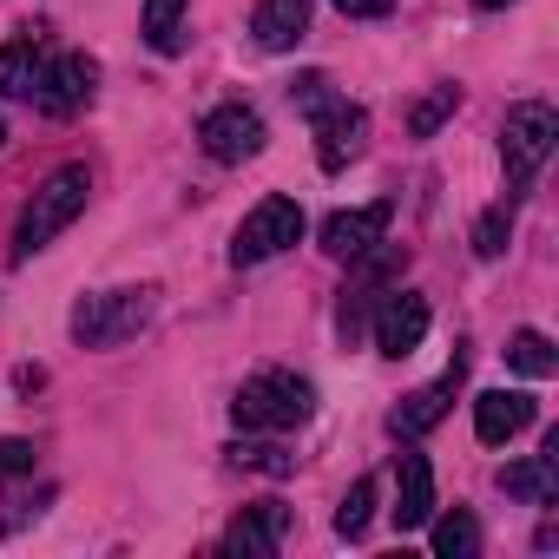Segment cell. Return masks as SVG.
I'll list each match as a JSON object with an SVG mask.
<instances>
[{
	"mask_svg": "<svg viewBox=\"0 0 559 559\" xmlns=\"http://www.w3.org/2000/svg\"><path fill=\"white\" fill-rule=\"evenodd\" d=\"M86 198H93V178H86V165H60L34 198H27V211H21V224H14V263H27L34 250H47L80 211H86Z\"/></svg>",
	"mask_w": 559,
	"mask_h": 559,
	"instance_id": "1",
	"label": "cell"
},
{
	"mask_svg": "<svg viewBox=\"0 0 559 559\" xmlns=\"http://www.w3.org/2000/svg\"><path fill=\"white\" fill-rule=\"evenodd\" d=\"M310 408H317L310 382H304V376H284V369L250 376V382L237 389V402H230L237 428H257V435H290V428L310 421Z\"/></svg>",
	"mask_w": 559,
	"mask_h": 559,
	"instance_id": "2",
	"label": "cell"
},
{
	"mask_svg": "<svg viewBox=\"0 0 559 559\" xmlns=\"http://www.w3.org/2000/svg\"><path fill=\"white\" fill-rule=\"evenodd\" d=\"M152 304H158L152 284H139V290H99V297H86L73 310V343L80 349H119L126 336H139L152 323Z\"/></svg>",
	"mask_w": 559,
	"mask_h": 559,
	"instance_id": "3",
	"label": "cell"
},
{
	"mask_svg": "<svg viewBox=\"0 0 559 559\" xmlns=\"http://www.w3.org/2000/svg\"><path fill=\"white\" fill-rule=\"evenodd\" d=\"M552 139H559V119L546 99H526L507 112L500 126V165H507V191H526L539 178V165L552 158Z\"/></svg>",
	"mask_w": 559,
	"mask_h": 559,
	"instance_id": "4",
	"label": "cell"
},
{
	"mask_svg": "<svg viewBox=\"0 0 559 559\" xmlns=\"http://www.w3.org/2000/svg\"><path fill=\"white\" fill-rule=\"evenodd\" d=\"M304 237V204L297 198H263L243 224H237V243H230V263L243 270V263H263V257H276V250H290Z\"/></svg>",
	"mask_w": 559,
	"mask_h": 559,
	"instance_id": "5",
	"label": "cell"
},
{
	"mask_svg": "<svg viewBox=\"0 0 559 559\" xmlns=\"http://www.w3.org/2000/svg\"><path fill=\"white\" fill-rule=\"evenodd\" d=\"M389 217H395L389 198H376V204H362V211H336V217L323 224V250L343 257V263H362L376 243H389Z\"/></svg>",
	"mask_w": 559,
	"mask_h": 559,
	"instance_id": "6",
	"label": "cell"
},
{
	"mask_svg": "<svg viewBox=\"0 0 559 559\" xmlns=\"http://www.w3.org/2000/svg\"><path fill=\"white\" fill-rule=\"evenodd\" d=\"M198 139H204V152H211L217 165H243V158L263 152V119H257L250 106H217V112H204Z\"/></svg>",
	"mask_w": 559,
	"mask_h": 559,
	"instance_id": "7",
	"label": "cell"
},
{
	"mask_svg": "<svg viewBox=\"0 0 559 559\" xmlns=\"http://www.w3.org/2000/svg\"><path fill=\"white\" fill-rule=\"evenodd\" d=\"M310 126H317V165H323V171H343L349 158H362V139H369V112H362V106L330 99Z\"/></svg>",
	"mask_w": 559,
	"mask_h": 559,
	"instance_id": "8",
	"label": "cell"
},
{
	"mask_svg": "<svg viewBox=\"0 0 559 559\" xmlns=\"http://www.w3.org/2000/svg\"><path fill=\"white\" fill-rule=\"evenodd\" d=\"M421 336H428V297H415V290H389L382 310H376V349H382L389 362H402V356L421 349Z\"/></svg>",
	"mask_w": 559,
	"mask_h": 559,
	"instance_id": "9",
	"label": "cell"
},
{
	"mask_svg": "<svg viewBox=\"0 0 559 559\" xmlns=\"http://www.w3.org/2000/svg\"><path fill=\"white\" fill-rule=\"evenodd\" d=\"M93 80H99V67L86 60V53H60V60H47V80H40V112H53V119H73L86 99H93Z\"/></svg>",
	"mask_w": 559,
	"mask_h": 559,
	"instance_id": "10",
	"label": "cell"
},
{
	"mask_svg": "<svg viewBox=\"0 0 559 559\" xmlns=\"http://www.w3.org/2000/svg\"><path fill=\"white\" fill-rule=\"evenodd\" d=\"M284 533H290V513L276 507V500H257V507H243V513L230 520V533H224V552L270 559L276 546H284Z\"/></svg>",
	"mask_w": 559,
	"mask_h": 559,
	"instance_id": "11",
	"label": "cell"
},
{
	"mask_svg": "<svg viewBox=\"0 0 559 559\" xmlns=\"http://www.w3.org/2000/svg\"><path fill=\"white\" fill-rule=\"evenodd\" d=\"M461 369H467V356H454V369L441 376V382H428V389H415L395 415H389V428L402 435V441H415V435H428L441 415H448V402H454V389H461Z\"/></svg>",
	"mask_w": 559,
	"mask_h": 559,
	"instance_id": "12",
	"label": "cell"
},
{
	"mask_svg": "<svg viewBox=\"0 0 559 559\" xmlns=\"http://www.w3.org/2000/svg\"><path fill=\"white\" fill-rule=\"evenodd\" d=\"M533 428V395H520V389H487L480 402H474V435L487 441V448H500V441H513V435H526Z\"/></svg>",
	"mask_w": 559,
	"mask_h": 559,
	"instance_id": "13",
	"label": "cell"
},
{
	"mask_svg": "<svg viewBox=\"0 0 559 559\" xmlns=\"http://www.w3.org/2000/svg\"><path fill=\"white\" fill-rule=\"evenodd\" d=\"M428 513H435V474H428V461L421 454H395V526L402 533H415V526H428Z\"/></svg>",
	"mask_w": 559,
	"mask_h": 559,
	"instance_id": "14",
	"label": "cell"
},
{
	"mask_svg": "<svg viewBox=\"0 0 559 559\" xmlns=\"http://www.w3.org/2000/svg\"><path fill=\"white\" fill-rule=\"evenodd\" d=\"M250 34H257L263 53H290V47L310 34V0H257Z\"/></svg>",
	"mask_w": 559,
	"mask_h": 559,
	"instance_id": "15",
	"label": "cell"
},
{
	"mask_svg": "<svg viewBox=\"0 0 559 559\" xmlns=\"http://www.w3.org/2000/svg\"><path fill=\"white\" fill-rule=\"evenodd\" d=\"M47 80V40L40 34H14L8 47H0V93L8 99H34Z\"/></svg>",
	"mask_w": 559,
	"mask_h": 559,
	"instance_id": "16",
	"label": "cell"
},
{
	"mask_svg": "<svg viewBox=\"0 0 559 559\" xmlns=\"http://www.w3.org/2000/svg\"><path fill=\"white\" fill-rule=\"evenodd\" d=\"M500 487H507L513 500H526V507H546V500L559 493V435L546 441V454H533V461H520V467H500Z\"/></svg>",
	"mask_w": 559,
	"mask_h": 559,
	"instance_id": "17",
	"label": "cell"
},
{
	"mask_svg": "<svg viewBox=\"0 0 559 559\" xmlns=\"http://www.w3.org/2000/svg\"><path fill=\"white\" fill-rule=\"evenodd\" d=\"M428 520H435V513H428ZM428 539H435V552H441V559H474V552H480V526H474V513H467V507H448V513L435 520V533H428Z\"/></svg>",
	"mask_w": 559,
	"mask_h": 559,
	"instance_id": "18",
	"label": "cell"
},
{
	"mask_svg": "<svg viewBox=\"0 0 559 559\" xmlns=\"http://www.w3.org/2000/svg\"><path fill=\"white\" fill-rule=\"evenodd\" d=\"M185 8H191V0H145V40L158 53H178L185 47Z\"/></svg>",
	"mask_w": 559,
	"mask_h": 559,
	"instance_id": "19",
	"label": "cell"
},
{
	"mask_svg": "<svg viewBox=\"0 0 559 559\" xmlns=\"http://www.w3.org/2000/svg\"><path fill=\"white\" fill-rule=\"evenodd\" d=\"M507 362H513L520 376H533V382H546V376L559 369V356H552V343H546L539 330H520V336L507 343Z\"/></svg>",
	"mask_w": 559,
	"mask_h": 559,
	"instance_id": "20",
	"label": "cell"
},
{
	"mask_svg": "<svg viewBox=\"0 0 559 559\" xmlns=\"http://www.w3.org/2000/svg\"><path fill=\"white\" fill-rule=\"evenodd\" d=\"M454 106H461V86H435V93L408 112V132H415V139H435V132H441V119H448Z\"/></svg>",
	"mask_w": 559,
	"mask_h": 559,
	"instance_id": "21",
	"label": "cell"
},
{
	"mask_svg": "<svg viewBox=\"0 0 559 559\" xmlns=\"http://www.w3.org/2000/svg\"><path fill=\"white\" fill-rule=\"evenodd\" d=\"M369 507H376V480H356V487L343 493V507H336V533H343V539H362V533H369Z\"/></svg>",
	"mask_w": 559,
	"mask_h": 559,
	"instance_id": "22",
	"label": "cell"
},
{
	"mask_svg": "<svg viewBox=\"0 0 559 559\" xmlns=\"http://www.w3.org/2000/svg\"><path fill=\"white\" fill-rule=\"evenodd\" d=\"M230 461L237 467H257V474H297V454H284L276 441H237Z\"/></svg>",
	"mask_w": 559,
	"mask_h": 559,
	"instance_id": "23",
	"label": "cell"
},
{
	"mask_svg": "<svg viewBox=\"0 0 559 559\" xmlns=\"http://www.w3.org/2000/svg\"><path fill=\"white\" fill-rule=\"evenodd\" d=\"M507 230H513V204H493V211L474 224V250H480V257H500V250H507Z\"/></svg>",
	"mask_w": 559,
	"mask_h": 559,
	"instance_id": "24",
	"label": "cell"
},
{
	"mask_svg": "<svg viewBox=\"0 0 559 559\" xmlns=\"http://www.w3.org/2000/svg\"><path fill=\"white\" fill-rule=\"evenodd\" d=\"M290 99H297V106H304V112L317 119V112H323L330 99H343V93H330V80H323V73H304V80L290 86Z\"/></svg>",
	"mask_w": 559,
	"mask_h": 559,
	"instance_id": "25",
	"label": "cell"
},
{
	"mask_svg": "<svg viewBox=\"0 0 559 559\" xmlns=\"http://www.w3.org/2000/svg\"><path fill=\"white\" fill-rule=\"evenodd\" d=\"M34 467V441H0V480H14Z\"/></svg>",
	"mask_w": 559,
	"mask_h": 559,
	"instance_id": "26",
	"label": "cell"
},
{
	"mask_svg": "<svg viewBox=\"0 0 559 559\" xmlns=\"http://www.w3.org/2000/svg\"><path fill=\"white\" fill-rule=\"evenodd\" d=\"M395 8V0H336V14H349V21H382Z\"/></svg>",
	"mask_w": 559,
	"mask_h": 559,
	"instance_id": "27",
	"label": "cell"
},
{
	"mask_svg": "<svg viewBox=\"0 0 559 559\" xmlns=\"http://www.w3.org/2000/svg\"><path fill=\"white\" fill-rule=\"evenodd\" d=\"M474 8H507V0H474Z\"/></svg>",
	"mask_w": 559,
	"mask_h": 559,
	"instance_id": "28",
	"label": "cell"
},
{
	"mask_svg": "<svg viewBox=\"0 0 559 559\" xmlns=\"http://www.w3.org/2000/svg\"><path fill=\"white\" fill-rule=\"evenodd\" d=\"M0 145H8V119H0Z\"/></svg>",
	"mask_w": 559,
	"mask_h": 559,
	"instance_id": "29",
	"label": "cell"
}]
</instances>
